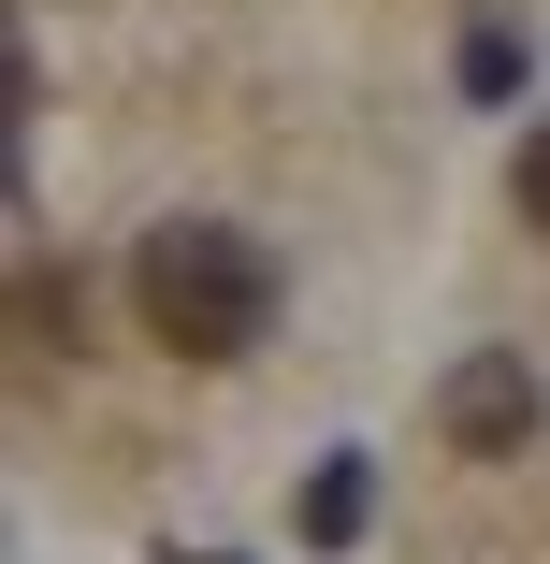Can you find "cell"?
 I'll use <instances>...</instances> for the list:
<instances>
[{
    "mask_svg": "<svg viewBox=\"0 0 550 564\" xmlns=\"http://www.w3.org/2000/svg\"><path fill=\"white\" fill-rule=\"evenodd\" d=\"M131 304L174 362H247L276 333V261L261 232H233V217H160V232L131 247Z\"/></svg>",
    "mask_w": 550,
    "mask_h": 564,
    "instance_id": "1",
    "label": "cell"
},
{
    "mask_svg": "<svg viewBox=\"0 0 550 564\" xmlns=\"http://www.w3.org/2000/svg\"><path fill=\"white\" fill-rule=\"evenodd\" d=\"M536 420H550V391H536V362H521V348H464L450 377H434V434H450L464 464H507V448H536Z\"/></svg>",
    "mask_w": 550,
    "mask_h": 564,
    "instance_id": "2",
    "label": "cell"
},
{
    "mask_svg": "<svg viewBox=\"0 0 550 564\" xmlns=\"http://www.w3.org/2000/svg\"><path fill=\"white\" fill-rule=\"evenodd\" d=\"M290 521H304V550H348V535L377 521V478H363V448H334V464H304Z\"/></svg>",
    "mask_w": 550,
    "mask_h": 564,
    "instance_id": "3",
    "label": "cell"
},
{
    "mask_svg": "<svg viewBox=\"0 0 550 564\" xmlns=\"http://www.w3.org/2000/svg\"><path fill=\"white\" fill-rule=\"evenodd\" d=\"M464 87H478V101H507V87H521V44H507V30H478V44H464Z\"/></svg>",
    "mask_w": 550,
    "mask_h": 564,
    "instance_id": "4",
    "label": "cell"
},
{
    "mask_svg": "<svg viewBox=\"0 0 550 564\" xmlns=\"http://www.w3.org/2000/svg\"><path fill=\"white\" fill-rule=\"evenodd\" d=\"M507 188H521V217H536V232H550V131L521 145V174H507Z\"/></svg>",
    "mask_w": 550,
    "mask_h": 564,
    "instance_id": "5",
    "label": "cell"
},
{
    "mask_svg": "<svg viewBox=\"0 0 550 564\" xmlns=\"http://www.w3.org/2000/svg\"><path fill=\"white\" fill-rule=\"evenodd\" d=\"M188 564H233V550H188Z\"/></svg>",
    "mask_w": 550,
    "mask_h": 564,
    "instance_id": "6",
    "label": "cell"
}]
</instances>
